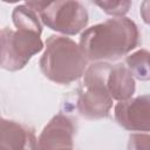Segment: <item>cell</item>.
Instances as JSON below:
<instances>
[{
  "label": "cell",
  "mask_w": 150,
  "mask_h": 150,
  "mask_svg": "<svg viewBox=\"0 0 150 150\" xmlns=\"http://www.w3.org/2000/svg\"><path fill=\"white\" fill-rule=\"evenodd\" d=\"M139 43V32L129 18H114L86 29L80 48L87 60L114 61L128 54Z\"/></svg>",
  "instance_id": "1"
},
{
  "label": "cell",
  "mask_w": 150,
  "mask_h": 150,
  "mask_svg": "<svg viewBox=\"0 0 150 150\" xmlns=\"http://www.w3.org/2000/svg\"><path fill=\"white\" fill-rule=\"evenodd\" d=\"M87 59L80 46L69 38L52 35L40 59V69L50 81L69 84L79 80L86 70Z\"/></svg>",
  "instance_id": "2"
},
{
  "label": "cell",
  "mask_w": 150,
  "mask_h": 150,
  "mask_svg": "<svg viewBox=\"0 0 150 150\" xmlns=\"http://www.w3.org/2000/svg\"><path fill=\"white\" fill-rule=\"evenodd\" d=\"M26 5L38 13L45 26L66 35L80 33L88 23L87 8L80 1H28Z\"/></svg>",
  "instance_id": "3"
},
{
  "label": "cell",
  "mask_w": 150,
  "mask_h": 150,
  "mask_svg": "<svg viewBox=\"0 0 150 150\" xmlns=\"http://www.w3.org/2000/svg\"><path fill=\"white\" fill-rule=\"evenodd\" d=\"M43 48L40 34L27 30H7L5 56L1 68L11 71L23 68L30 57Z\"/></svg>",
  "instance_id": "4"
},
{
  "label": "cell",
  "mask_w": 150,
  "mask_h": 150,
  "mask_svg": "<svg viewBox=\"0 0 150 150\" xmlns=\"http://www.w3.org/2000/svg\"><path fill=\"white\" fill-rule=\"evenodd\" d=\"M115 118L127 130L149 131L150 128V97L142 95L135 98L120 101L115 105Z\"/></svg>",
  "instance_id": "5"
},
{
  "label": "cell",
  "mask_w": 150,
  "mask_h": 150,
  "mask_svg": "<svg viewBox=\"0 0 150 150\" xmlns=\"http://www.w3.org/2000/svg\"><path fill=\"white\" fill-rule=\"evenodd\" d=\"M74 134L73 120L59 114L43 128L38 141V150H73Z\"/></svg>",
  "instance_id": "6"
},
{
  "label": "cell",
  "mask_w": 150,
  "mask_h": 150,
  "mask_svg": "<svg viewBox=\"0 0 150 150\" xmlns=\"http://www.w3.org/2000/svg\"><path fill=\"white\" fill-rule=\"evenodd\" d=\"M86 90L79 95L76 108L79 112L89 120L105 118L112 107V98L104 84L84 86Z\"/></svg>",
  "instance_id": "7"
},
{
  "label": "cell",
  "mask_w": 150,
  "mask_h": 150,
  "mask_svg": "<svg viewBox=\"0 0 150 150\" xmlns=\"http://www.w3.org/2000/svg\"><path fill=\"white\" fill-rule=\"evenodd\" d=\"M105 87L112 100H117L118 102L125 101L131 98L135 93V79L127 66L122 63L111 64L107 76Z\"/></svg>",
  "instance_id": "8"
},
{
  "label": "cell",
  "mask_w": 150,
  "mask_h": 150,
  "mask_svg": "<svg viewBox=\"0 0 150 150\" xmlns=\"http://www.w3.org/2000/svg\"><path fill=\"white\" fill-rule=\"evenodd\" d=\"M12 19H13L14 26L19 30H27L36 34H41L42 32L41 21L38 13L26 4L16 6L14 8L12 13Z\"/></svg>",
  "instance_id": "9"
},
{
  "label": "cell",
  "mask_w": 150,
  "mask_h": 150,
  "mask_svg": "<svg viewBox=\"0 0 150 150\" xmlns=\"http://www.w3.org/2000/svg\"><path fill=\"white\" fill-rule=\"evenodd\" d=\"M127 68L138 80L146 81L149 80V52L141 49L125 59Z\"/></svg>",
  "instance_id": "10"
},
{
  "label": "cell",
  "mask_w": 150,
  "mask_h": 150,
  "mask_svg": "<svg viewBox=\"0 0 150 150\" xmlns=\"http://www.w3.org/2000/svg\"><path fill=\"white\" fill-rule=\"evenodd\" d=\"M95 5L100 6L107 14L115 15L117 18L123 16L130 8V1H95Z\"/></svg>",
  "instance_id": "11"
},
{
  "label": "cell",
  "mask_w": 150,
  "mask_h": 150,
  "mask_svg": "<svg viewBox=\"0 0 150 150\" xmlns=\"http://www.w3.org/2000/svg\"><path fill=\"white\" fill-rule=\"evenodd\" d=\"M150 137L148 134H135L131 135L128 143V150H149Z\"/></svg>",
  "instance_id": "12"
},
{
  "label": "cell",
  "mask_w": 150,
  "mask_h": 150,
  "mask_svg": "<svg viewBox=\"0 0 150 150\" xmlns=\"http://www.w3.org/2000/svg\"><path fill=\"white\" fill-rule=\"evenodd\" d=\"M7 30L8 28L0 29V67L4 62L5 56V48H6V40H7Z\"/></svg>",
  "instance_id": "13"
},
{
  "label": "cell",
  "mask_w": 150,
  "mask_h": 150,
  "mask_svg": "<svg viewBox=\"0 0 150 150\" xmlns=\"http://www.w3.org/2000/svg\"><path fill=\"white\" fill-rule=\"evenodd\" d=\"M0 150H12V149H7V148H4V146H0ZM21 150H38V142H33L30 143L29 145H27L25 149H21Z\"/></svg>",
  "instance_id": "14"
},
{
  "label": "cell",
  "mask_w": 150,
  "mask_h": 150,
  "mask_svg": "<svg viewBox=\"0 0 150 150\" xmlns=\"http://www.w3.org/2000/svg\"><path fill=\"white\" fill-rule=\"evenodd\" d=\"M0 121H1V118H0Z\"/></svg>",
  "instance_id": "15"
}]
</instances>
